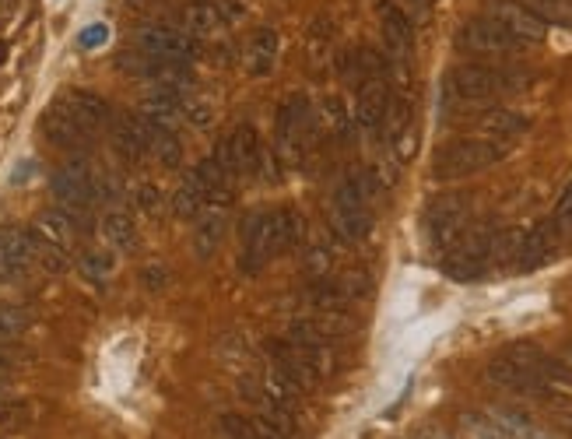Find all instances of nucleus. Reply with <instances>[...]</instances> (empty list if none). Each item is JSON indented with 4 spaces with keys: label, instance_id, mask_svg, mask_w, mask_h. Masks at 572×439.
<instances>
[{
    "label": "nucleus",
    "instance_id": "1",
    "mask_svg": "<svg viewBox=\"0 0 572 439\" xmlns=\"http://www.w3.org/2000/svg\"><path fill=\"white\" fill-rule=\"evenodd\" d=\"M534 74L516 64H485V60H464L450 67L443 78L446 95L453 102H492L502 95H516L530 88Z\"/></svg>",
    "mask_w": 572,
    "mask_h": 439
},
{
    "label": "nucleus",
    "instance_id": "2",
    "mask_svg": "<svg viewBox=\"0 0 572 439\" xmlns=\"http://www.w3.org/2000/svg\"><path fill=\"white\" fill-rule=\"evenodd\" d=\"M383 183H379L376 169L365 173H351L337 183L334 201H330V229L344 243H362L372 232V197H379Z\"/></svg>",
    "mask_w": 572,
    "mask_h": 439
},
{
    "label": "nucleus",
    "instance_id": "3",
    "mask_svg": "<svg viewBox=\"0 0 572 439\" xmlns=\"http://www.w3.org/2000/svg\"><path fill=\"white\" fill-rule=\"evenodd\" d=\"M264 352L271 355V369L288 376L302 394L320 387L323 376L330 373V345H320V341H306L288 334V338H271L264 345Z\"/></svg>",
    "mask_w": 572,
    "mask_h": 439
},
{
    "label": "nucleus",
    "instance_id": "4",
    "mask_svg": "<svg viewBox=\"0 0 572 439\" xmlns=\"http://www.w3.org/2000/svg\"><path fill=\"white\" fill-rule=\"evenodd\" d=\"M506 155L509 141H499V137H457V141H446L443 148H436L432 173H436V180H464V176L499 166Z\"/></svg>",
    "mask_w": 572,
    "mask_h": 439
},
{
    "label": "nucleus",
    "instance_id": "5",
    "mask_svg": "<svg viewBox=\"0 0 572 439\" xmlns=\"http://www.w3.org/2000/svg\"><path fill=\"white\" fill-rule=\"evenodd\" d=\"M316 137L313 109H309L306 95H288L278 109V123H274V155L285 166H299L306 159L309 144Z\"/></svg>",
    "mask_w": 572,
    "mask_h": 439
},
{
    "label": "nucleus",
    "instance_id": "6",
    "mask_svg": "<svg viewBox=\"0 0 572 439\" xmlns=\"http://www.w3.org/2000/svg\"><path fill=\"white\" fill-rule=\"evenodd\" d=\"M453 46H457V53H464V57H506V53L527 50L523 39H516L506 25L488 18L485 11L460 25L457 36H453Z\"/></svg>",
    "mask_w": 572,
    "mask_h": 439
},
{
    "label": "nucleus",
    "instance_id": "7",
    "mask_svg": "<svg viewBox=\"0 0 572 439\" xmlns=\"http://www.w3.org/2000/svg\"><path fill=\"white\" fill-rule=\"evenodd\" d=\"M495 264V229H467L453 250H446L443 271L453 281H478Z\"/></svg>",
    "mask_w": 572,
    "mask_h": 439
},
{
    "label": "nucleus",
    "instance_id": "8",
    "mask_svg": "<svg viewBox=\"0 0 572 439\" xmlns=\"http://www.w3.org/2000/svg\"><path fill=\"white\" fill-rule=\"evenodd\" d=\"M471 229V204L460 194H446L439 201L429 204L425 211V232L436 253H446L464 239V232Z\"/></svg>",
    "mask_w": 572,
    "mask_h": 439
},
{
    "label": "nucleus",
    "instance_id": "9",
    "mask_svg": "<svg viewBox=\"0 0 572 439\" xmlns=\"http://www.w3.org/2000/svg\"><path fill=\"white\" fill-rule=\"evenodd\" d=\"M281 250L278 225H274V211H250L243 222V253H239V271L243 274H260L271 264Z\"/></svg>",
    "mask_w": 572,
    "mask_h": 439
},
{
    "label": "nucleus",
    "instance_id": "10",
    "mask_svg": "<svg viewBox=\"0 0 572 439\" xmlns=\"http://www.w3.org/2000/svg\"><path fill=\"white\" fill-rule=\"evenodd\" d=\"M218 159L225 162L232 180H253V176H264V144L253 123H239L232 127V134L222 141V152Z\"/></svg>",
    "mask_w": 572,
    "mask_h": 439
},
{
    "label": "nucleus",
    "instance_id": "11",
    "mask_svg": "<svg viewBox=\"0 0 572 439\" xmlns=\"http://www.w3.org/2000/svg\"><path fill=\"white\" fill-rule=\"evenodd\" d=\"M134 43L144 57L169 60V64H190L197 57V39L165 22H148L134 32Z\"/></svg>",
    "mask_w": 572,
    "mask_h": 439
},
{
    "label": "nucleus",
    "instance_id": "12",
    "mask_svg": "<svg viewBox=\"0 0 572 439\" xmlns=\"http://www.w3.org/2000/svg\"><path fill=\"white\" fill-rule=\"evenodd\" d=\"M565 246V236L562 229H558L555 222H537L530 232H520V243H516V271H541L544 264H551V260L562 253Z\"/></svg>",
    "mask_w": 572,
    "mask_h": 439
},
{
    "label": "nucleus",
    "instance_id": "13",
    "mask_svg": "<svg viewBox=\"0 0 572 439\" xmlns=\"http://www.w3.org/2000/svg\"><path fill=\"white\" fill-rule=\"evenodd\" d=\"M390 102H394L390 78L362 81V85L355 88V109H351V120H355V127H362L365 134H379V130H387Z\"/></svg>",
    "mask_w": 572,
    "mask_h": 439
},
{
    "label": "nucleus",
    "instance_id": "14",
    "mask_svg": "<svg viewBox=\"0 0 572 439\" xmlns=\"http://www.w3.org/2000/svg\"><path fill=\"white\" fill-rule=\"evenodd\" d=\"M488 380L502 390H513V394H527V397H551L555 390L537 376V369H530L527 362L513 359V355L499 352L488 362Z\"/></svg>",
    "mask_w": 572,
    "mask_h": 439
},
{
    "label": "nucleus",
    "instance_id": "15",
    "mask_svg": "<svg viewBox=\"0 0 572 439\" xmlns=\"http://www.w3.org/2000/svg\"><path fill=\"white\" fill-rule=\"evenodd\" d=\"M481 11H485L488 18H495L499 25H506V29L513 32L516 39H523L527 46H541L544 39H548V25L537 15H530L520 0H485Z\"/></svg>",
    "mask_w": 572,
    "mask_h": 439
},
{
    "label": "nucleus",
    "instance_id": "16",
    "mask_svg": "<svg viewBox=\"0 0 572 439\" xmlns=\"http://www.w3.org/2000/svg\"><path fill=\"white\" fill-rule=\"evenodd\" d=\"M379 15V29H383V43H387V53L394 64H404L415 50V22L408 18V11L394 0H379L376 4Z\"/></svg>",
    "mask_w": 572,
    "mask_h": 439
},
{
    "label": "nucleus",
    "instance_id": "17",
    "mask_svg": "<svg viewBox=\"0 0 572 439\" xmlns=\"http://www.w3.org/2000/svg\"><path fill=\"white\" fill-rule=\"evenodd\" d=\"M36 260V232L22 225H0V285L25 271Z\"/></svg>",
    "mask_w": 572,
    "mask_h": 439
},
{
    "label": "nucleus",
    "instance_id": "18",
    "mask_svg": "<svg viewBox=\"0 0 572 439\" xmlns=\"http://www.w3.org/2000/svg\"><path fill=\"white\" fill-rule=\"evenodd\" d=\"M39 127H43L46 141H50L53 148H64V152H85L88 137H92L78 120H74V113L60 99L46 109L43 120H39Z\"/></svg>",
    "mask_w": 572,
    "mask_h": 439
},
{
    "label": "nucleus",
    "instance_id": "19",
    "mask_svg": "<svg viewBox=\"0 0 572 439\" xmlns=\"http://www.w3.org/2000/svg\"><path fill=\"white\" fill-rule=\"evenodd\" d=\"M337 71H341V78L348 81V85L358 88L362 81L390 78L394 60H390V53H379V50H372V46H355V50L337 57Z\"/></svg>",
    "mask_w": 572,
    "mask_h": 439
},
{
    "label": "nucleus",
    "instance_id": "20",
    "mask_svg": "<svg viewBox=\"0 0 572 439\" xmlns=\"http://www.w3.org/2000/svg\"><path fill=\"white\" fill-rule=\"evenodd\" d=\"M50 187H53V197H57L64 208H81V211H85L88 204L99 197V187H95L92 173H88L81 162H71V166L57 169V173H53V180H50Z\"/></svg>",
    "mask_w": 572,
    "mask_h": 439
},
{
    "label": "nucleus",
    "instance_id": "21",
    "mask_svg": "<svg viewBox=\"0 0 572 439\" xmlns=\"http://www.w3.org/2000/svg\"><path fill=\"white\" fill-rule=\"evenodd\" d=\"M113 148L123 162H141L144 155L151 152V134H148V123L141 120L137 113H123V116H113Z\"/></svg>",
    "mask_w": 572,
    "mask_h": 439
},
{
    "label": "nucleus",
    "instance_id": "22",
    "mask_svg": "<svg viewBox=\"0 0 572 439\" xmlns=\"http://www.w3.org/2000/svg\"><path fill=\"white\" fill-rule=\"evenodd\" d=\"M60 102L71 109L74 120H78L88 134H95V130H102V127H109V123H113V106H109L102 95L88 92V88H71V92L60 95Z\"/></svg>",
    "mask_w": 572,
    "mask_h": 439
},
{
    "label": "nucleus",
    "instance_id": "23",
    "mask_svg": "<svg viewBox=\"0 0 572 439\" xmlns=\"http://www.w3.org/2000/svg\"><path fill=\"white\" fill-rule=\"evenodd\" d=\"M190 180L201 187V194L208 197V204H222V208L232 204V183L236 180L229 176V169H225V162L218 159V155H208V159L197 162Z\"/></svg>",
    "mask_w": 572,
    "mask_h": 439
},
{
    "label": "nucleus",
    "instance_id": "24",
    "mask_svg": "<svg viewBox=\"0 0 572 439\" xmlns=\"http://www.w3.org/2000/svg\"><path fill=\"white\" fill-rule=\"evenodd\" d=\"M488 415L509 439H555V432L544 429L534 415H527L523 408H513V404H495V408H488Z\"/></svg>",
    "mask_w": 572,
    "mask_h": 439
},
{
    "label": "nucleus",
    "instance_id": "25",
    "mask_svg": "<svg viewBox=\"0 0 572 439\" xmlns=\"http://www.w3.org/2000/svg\"><path fill=\"white\" fill-rule=\"evenodd\" d=\"M474 127L485 130L488 137H499V141H513V137H520L530 130V116L516 113V109H506V106H488V109H481Z\"/></svg>",
    "mask_w": 572,
    "mask_h": 439
},
{
    "label": "nucleus",
    "instance_id": "26",
    "mask_svg": "<svg viewBox=\"0 0 572 439\" xmlns=\"http://www.w3.org/2000/svg\"><path fill=\"white\" fill-rule=\"evenodd\" d=\"M183 25L197 39V36H215L218 29H225V18L215 0H190L183 8Z\"/></svg>",
    "mask_w": 572,
    "mask_h": 439
},
{
    "label": "nucleus",
    "instance_id": "27",
    "mask_svg": "<svg viewBox=\"0 0 572 439\" xmlns=\"http://www.w3.org/2000/svg\"><path fill=\"white\" fill-rule=\"evenodd\" d=\"M246 60H250V71L257 74V78H264V74L274 71V60H278V32H274L271 25L253 32Z\"/></svg>",
    "mask_w": 572,
    "mask_h": 439
},
{
    "label": "nucleus",
    "instance_id": "28",
    "mask_svg": "<svg viewBox=\"0 0 572 439\" xmlns=\"http://www.w3.org/2000/svg\"><path fill=\"white\" fill-rule=\"evenodd\" d=\"M148 134H151V152L158 155V162L165 169H179V162H183V141H179L176 127H151L148 123Z\"/></svg>",
    "mask_w": 572,
    "mask_h": 439
},
{
    "label": "nucleus",
    "instance_id": "29",
    "mask_svg": "<svg viewBox=\"0 0 572 439\" xmlns=\"http://www.w3.org/2000/svg\"><path fill=\"white\" fill-rule=\"evenodd\" d=\"M548 29H572V0H520Z\"/></svg>",
    "mask_w": 572,
    "mask_h": 439
},
{
    "label": "nucleus",
    "instance_id": "30",
    "mask_svg": "<svg viewBox=\"0 0 572 439\" xmlns=\"http://www.w3.org/2000/svg\"><path fill=\"white\" fill-rule=\"evenodd\" d=\"M102 232H106V239L116 250H134V246L141 243L134 218H130L127 211H109V215L102 218Z\"/></svg>",
    "mask_w": 572,
    "mask_h": 439
},
{
    "label": "nucleus",
    "instance_id": "31",
    "mask_svg": "<svg viewBox=\"0 0 572 439\" xmlns=\"http://www.w3.org/2000/svg\"><path fill=\"white\" fill-rule=\"evenodd\" d=\"M460 436L464 439H509L506 432L492 422L488 411H464V415H460Z\"/></svg>",
    "mask_w": 572,
    "mask_h": 439
},
{
    "label": "nucleus",
    "instance_id": "32",
    "mask_svg": "<svg viewBox=\"0 0 572 439\" xmlns=\"http://www.w3.org/2000/svg\"><path fill=\"white\" fill-rule=\"evenodd\" d=\"M29 324H32L29 310L0 303V345H11V341H18L25 331H29Z\"/></svg>",
    "mask_w": 572,
    "mask_h": 439
},
{
    "label": "nucleus",
    "instance_id": "33",
    "mask_svg": "<svg viewBox=\"0 0 572 439\" xmlns=\"http://www.w3.org/2000/svg\"><path fill=\"white\" fill-rule=\"evenodd\" d=\"M274 225H278L281 250H292V246H299L302 236H306V222H302V215H299V211H292V208L274 211Z\"/></svg>",
    "mask_w": 572,
    "mask_h": 439
},
{
    "label": "nucleus",
    "instance_id": "34",
    "mask_svg": "<svg viewBox=\"0 0 572 439\" xmlns=\"http://www.w3.org/2000/svg\"><path fill=\"white\" fill-rule=\"evenodd\" d=\"M204 204H208V197L201 194V187H197L194 180L179 183V190L172 194V211H176V218H197Z\"/></svg>",
    "mask_w": 572,
    "mask_h": 439
},
{
    "label": "nucleus",
    "instance_id": "35",
    "mask_svg": "<svg viewBox=\"0 0 572 439\" xmlns=\"http://www.w3.org/2000/svg\"><path fill=\"white\" fill-rule=\"evenodd\" d=\"M36 232L43 239H50V243L67 246V243H71V236H74V222L67 218V211H46V215L39 218Z\"/></svg>",
    "mask_w": 572,
    "mask_h": 439
},
{
    "label": "nucleus",
    "instance_id": "36",
    "mask_svg": "<svg viewBox=\"0 0 572 439\" xmlns=\"http://www.w3.org/2000/svg\"><path fill=\"white\" fill-rule=\"evenodd\" d=\"M36 260H39V267H43V271H50V274H64L67 267H71L67 246L50 243V239H43L39 232H36Z\"/></svg>",
    "mask_w": 572,
    "mask_h": 439
},
{
    "label": "nucleus",
    "instance_id": "37",
    "mask_svg": "<svg viewBox=\"0 0 572 439\" xmlns=\"http://www.w3.org/2000/svg\"><path fill=\"white\" fill-rule=\"evenodd\" d=\"M113 253H106V250H88V253H81L78 257V267H81V274H85L88 281H102L109 271H113Z\"/></svg>",
    "mask_w": 572,
    "mask_h": 439
},
{
    "label": "nucleus",
    "instance_id": "38",
    "mask_svg": "<svg viewBox=\"0 0 572 439\" xmlns=\"http://www.w3.org/2000/svg\"><path fill=\"white\" fill-rule=\"evenodd\" d=\"M134 204H137V211H144L148 218H162V211H165V197L155 183H137Z\"/></svg>",
    "mask_w": 572,
    "mask_h": 439
},
{
    "label": "nucleus",
    "instance_id": "39",
    "mask_svg": "<svg viewBox=\"0 0 572 439\" xmlns=\"http://www.w3.org/2000/svg\"><path fill=\"white\" fill-rule=\"evenodd\" d=\"M222 232H225L222 215L204 218L201 229H197V253H201V257H211V253L218 250V243H222Z\"/></svg>",
    "mask_w": 572,
    "mask_h": 439
},
{
    "label": "nucleus",
    "instance_id": "40",
    "mask_svg": "<svg viewBox=\"0 0 572 439\" xmlns=\"http://www.w3.org/2000/svg\"><path fill=\"white\" fill-rule=\"evenodd\" d=\"M323 113H327V123H330V130H334L337 137H348V130H351V113L344 109V102L337 99V95H330L327 102H323Z\"/></svg>",
    "mask_w": 572,
    "mask_h": 439
},
{
    "label": "nucleus",
    "instance_id": "41",
    "mask_svg": "<svg viewBox=\"0 0 572 439\" xmlns=\"http://www.w3.org/2000/svg\"><path fill=\"white\" fill-rule=\"evenodd\" d=\"M551 222L562 229L565 239L572 236V180L565 183L562 194H558V204H555V211H551Z\"/></svg>",
    "mask_w": 572,
    "mask_h": 439
},
{
    "label": "nucleus",
    "instance_id": "42",
    "mask_svg": "<svg viewBox=\"0 0 572 439\" xmlns=\"http://www.w3.org/2000/svg\"><path fill=\"white\" fill-rule=\"evenodd\" d=\"M330 264H334V257H330V246H323V243L309 246V253H306V271L313 274V278H327Z\"/></svg>",
    "mask_w": 572,
    "mask_h": 439
},
{
    "label": "nucleus",
    "instance_id": "43",
    "mask_svg": "<svg viewBox=\"0 0 572 439\" xmlns=\"http://www.w3.org/2000/svg\"><path fill=\"white\" fill-rule=\"evenodd\" d=\"M222 432L229 439H253V425L243 415H222Z\"/></svg>",
    "mask_w": 572,
    "mask_h": 439
},
{
    "label": "nucleus",
    "instance_id": "44",
    "mask_svg": "<svg viewBox=\"0 0 572 439\" xmlns=\"http://www.w3.org/2000/svg\"><path fill=\"white\" fill-rule=\"evenodd\" d=\"M106 39H109V25L95 22V25H88V29L78 36V46H81V50H99Z\"/></svg>",
    "mask_w": 572,
    "mask_h": 439
},
{
    "label": "nucleus",
    "instance_id": "45",
    "mask_svg": "<svg viewBox=\"0 0 572 439\" xmlns=\"http://www.w3.org/2000/svg\"><path fill=\"white\" fill-rule=\"evenodd\" d=\"M215 4H218V11H222L225 25H236V22H243V18H246V8L239 4V0H215Z\"/></svg>",
    "mask_w": 572,
    "mask_h": 439
},
{
    "label": "nucleus",
    "instance_id": "46",
    "mask_svg": "<svg viewBox=\"0 0 572 439\" xmlns=\"http://www.w3.org/2000/svg\"><path fill=\"white\" fill-rule=\"evenodd\" d=\"M141 278H144V285H148L151 292H162V288H165V278H169V274H165L162 267H148V271H144Z\"/></svg>",
    "mask_w": 572,
    "mask_h": 439
},
{
    "label": "nucleus",
    "instance_id": "47",
    "mask_svg": "<svg viewBox=\"0 0 572 439\" xmlns=\"http://www.w3.org/2000/svg\"><path fill=\"white\" fill-rule=\"evenodd\" d=\"M162 4L165 0H127V11H134V15H155Z\"/></svg>",
    "mask_w": 572,
    "mask_h": 439
},
{
    "label": "nucleus",
    "instance_id": "48",
    "mask_svg": "<svg viewBox=\"0 0 572 439\" xmlns=\"http://www.w3.org/2000/svg\"><path fill=\"white\" fill-rule=\"evenodd\" d=\"M11 366H15V355L8 352V345H0V373H8Z\"/></svg>",
    "mask_w": 572,
    "mask_h": 439
},
{
    "label": "nucleus",
    "instance_id": "49",
    "mask_svg": "<svg viewBox=\"0 0 572 439\" xmlns=\"http://www.w3.org/2000/svg\"><path fill=\"white\" fill-rule=\"evenodd\" d=\"M411 8H415L418 15H425V11H432V8H436V0H411Z\"/></svg>",
    "mask_w": 572,
    "mask_h": 439
},
{
    "label": "nucleus",
    "instance_id": "50",
    "mask_svg": "<svg viewBox=\"0 0 572 439\" xmlns=\"http://www.w3.org/2000/svg\"><path fill=\"white\" fill-rule=\"evenodd\" d=\"M558 425L572 436V411H558Z\"/></svg>",
    "mask_w": 572,
    "mask_h": 439
},
{
    "label": "nucleus",
    "instance_id": "51",
    "mask_svg": "<svg viewBox=\"0 0 572 439\" xmlns=\"http://www.w3.org/2000/svg\"><path fill=\"white\" fill-rule=\"evenodd\" d=\"M4 60H8V43L0 39V64H4Z\"/></svg>",
    "mask_w": 572,
    "mask_h": 439
},
{
    "label": "nucleus",
    "instance_id": "52",
    "mask_svg": "<svg viewBox=\"0 0 572 439\" xmlns=\"http://www.w3.org/2000/svg\"><path fill=\"white\" fill-rule=\"evenodd\" d=\"M429 439H450V436H443V432H432V436Z\"/></svg>",
    "mask_w": 572,
    "mask_h": 439
},
{
    "label": "nucleus",
    "instance_id": "53",
    "mask_svg": "<svg viewBox=\"0 0 572 439\" xmlns=\"http://www.w3.org/2000/svg\"><path fill=\"white\" fill-rule=\"evenodd\" d=\"M0 401H4V383H0Z\"/></svg>",
    "mask_w": 572,
    "mask_h": 439
}]
</instances>
